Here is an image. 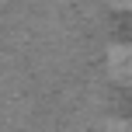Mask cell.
Listing matches in <instances>:
<instances>
[{
	"label": "cell",
	"mask_w": 132,
	"mask_h": 132,
	"mask_svg": "<svg viewBox=\"0 0 132 132\" xmlns=\"http://www.w3.org/2000/svg\"><path fill=\"white\" fill-rule=\"evenodd\" d=\"M115 11H132V0H108Z\"/></svg>",
	"instance_id": "3"
},
{
	"label": "cell",
	"mask_w": 132,
	"mask_h": 132,
	"mask_svg": "<svg viewBox=\"0 0 132 132\" xmlns=\"http://www.w3.org/2000/svg\"><path fill=\"white\" fill-rule=\"evenodd\" d=\"M108 132H132V122L129 118H115L111 125H108Z\"/></svg>",
	"instance_id": "2"
},
{
	"label": "cell",
	"mask_w": 132,
	"mask_h": 132,
	"mask_svg": "<svg viewBox=\"0 0 132 132\" xmlns=\"http://www.w3.org/2000/svg\"><path fill=\"white\" fill-rule=\"evenodd\" d=\"M108 77L122 87L132 84V42H115L108 49Z\"/></svg>",
	"instance_id": "1"
}]
</instances>
